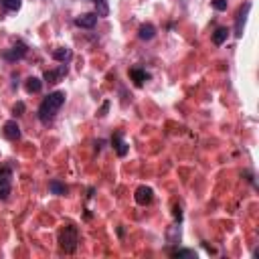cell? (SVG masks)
<instances>
[{
	"mask_svg": "<svg viewBox=\"0 0 259 259\" xmlns=\"http://www.w3.org/2000/svg\"><path fill=\"white\" fill-rule=\"evenodd\" d=\"M211 6H213L215 10H219V12H223V10H227L229 2H227V0H211Z\"/></svg>",
	"mask_w": 259,
	"mask_h": 259,
	"instance_id": "ffe728a7",
	"label": "cell"
},
{
	"mask_svg": "<svg viewBox=\"0 0 259 259\" xmlns=\"http://www.w3.org/2000/svg\"><path fill=\"white\" fill-rule=\"evenodd\" d=\"M2 134H4V138H6V140L17 142V140L20 138V128H19V124H17L15 120H10V121H6V124H4Z\"/></svg>",
	"mask_w": 259,
	"mask_h": 259,
	"instance_id": "30bf717a",
	"label": "cell"
},
{
	"mask_svg": "<svg viewBox=\"0 0 259 259\" xmlns=\"http://www.w3.org/2000/svg\"><path fill=\"white\" fill-rule=\"evenodd\" d=\"M65 75H67V65L61 63L57 69H49V71L45 73V81H47V83H59V81H61Z\"/></svg>",
	"mask_w": 259,
	"mask_h": 259,
	"instance_id": "9c48e42d",
	"label": "cell"
},
{
	"mask_svg": "<svg viewBox=\"0 0 259 259\" xmlns=\"http://www.w3.org/2000/svg\"><path fill=\"white\" fill-rule=\"evenodd\" d=\"M26 55V45H22V43H19V45H15L12 49H6L4 53H2V57L6 59V61H19V59H22Z\"/></svg>",
	"mask_w": 259,
	"mask_h": 259,
	"instance_id": "52a82bcc",
	"label": "cell"
},
{
	"mask_svg": "<svg viewBox=\"0 0 259 259\" xmlns=\"http://www.w3.org/2000/svg\"><path fill=\"white\" fill-rule=\"evenodd\" d=\"M49 190L53 195H67V190H69V188H67L63 182H59V180H51L49 182Z\"/></svg>",
	"mask_w": 259,
	"mask_h": 259,
	"instance_id": "e0dca14e",
	"label": "cell"
},
{
	"mask_svg": "<svg viewBox=\"0 0 259 259\" xmlns=\"http://www.w3.org/2000/svg\"><path fill=\"white\" fill-rule=\"evenodd\" d=\"M53 55V59L55 61H59V63H69L71 61V57H73V53H71V49H67V47H59V49H55L51 53Z\"/></svg>",
	"mask_w": 259,
	"mask_h": 259,
	"instance_id": "7c38bea8",
	"label": "cell"
},
{
	"mask_svg": "<svg viewBox=\"0 0 259 259\" xmlns=\"http://www.w3.org/2000/svg\"><path fill=\"white\" fill-rule=\"evenodd\" d=\"M95 24H98V12H85L75 19V26L79 29H93Z\"/></svg>",
	"mask_w": 259,
	"mask_h": 259,
	"instance_id": "8992f818",
	"label": "cell"
},
{
	"mask_svg": "<svg viewBox=\"0 0 259 259\" xmlns=\"http://www.w3.org/2000/svg\"><path fill=\"white\" fill-rule=\"evenodd\" d=\"M59 247L65 253H75L77 249V243H79V233H77V227L73 225H65L59 231Z\"/></svg>",
	"mask_w": 259,
	"mask_h": 259,
	"instance_id": "7a4b0ae2",
	"label": "cell"
},
{
	"mask_svg": "<svg viewBox=\"0 0 259 259\" xmlns=\"http://www.w3.org/2000/svg\"><path fill=\"white\" fill-rule=\"evenodd\" d=\"M65 103V93L63 91H53L49 93L47 98L40 101L39 105V120L43 121V124H49V121H53V118L57 116V112L63 107Z\"/></svg>",
	"mask_w": 259,
	"mask_h": 259,
	"instance_id": "6da1fadb",
	"label": "cell"
},
{
	"mask_svg": "<svg viewBox=\"0 0 259 259\" xmlns=\"http://www.w3.org/2000/svg\"><path fill=\"white\" fill-rule=\"evenodd\" d=\"M2 6L10 12H17L22 6V0H2Z\"/></svg>",
	"mask_w": 259,
	"mask_h": 259,
	"instance_id": "d6986e66",
	"label": "cell"
},
{
	"mask_svg": "<svg viewBox=\"0 0 259 259\" xmlns=\"http://www.w3.org/2000/svg\"><path fill=\"white\" fill-rule=\"evenodd\" d=\"M134 199H136V202H138L140 207H146V204H150L152 199H154L152 188H150V186H138V188H136V193H134Z\"/></svg>",
	"mask_w": 259,
	"mask_h": 259,
	"instance_id": "5b68a950",
	"label": "cell"
},
{
	"mask_svg": "<svg viewBox=\"0 0 259 259\" xmlns=\"http://www.w3.org/2000/svg\"><path fill=\"white\" fill-rule=\"evenodd\" d=\"M154 35H156V29H154L152 24H142V26H140V31H138V37H140L142 40L154 39Z\"/></svg>",
	"mask_w": 259,
	"mask_h": 259,
	"instance_id": "2e32d148",
	"label": "cell"
},
{
	"mask_svg": "<svg viewBox=\"0 0 259 259\" xmlns=\"http://www.w3.org/2000/svg\"><path fill=\"white\" fill-rule=\"evenodd\" d=\"M249 10H251V4L247 2L245 6H241V8H239V12H237V20H235V37H237V39H241V37H243V31H245V20H247Z\"/></svg>",
	"mask_w": 259,
	"mask_h": 259,
	"instance_id": "277c9868",
	"label": "cell"
},
{
	"mask_svg": "<svg viewBox=\"0 0 259 259\" xmlns=\"http://www.w3.org/2000/svg\"><path fill=\"white\" fill-rule=\"evenodd\" d=\"M12 186V170L8 166H0V200H6Z\"/></svg>",
	"mask_w": 259,
	"mask_h": 259,
	"instance_id": "3957f363",
	"label": "cell"
},
{
	"mask_svg": "<svg viewBox=\"0 0 259 259\" xmlns=\"http://www.w3.org/2000/svg\"><path fill=\"white\" fill-rule=\"evenodd\" d=\"M107 107H110V103H103V107H101V114H100V116H105V112H107Z\"/></svg>",
	"mask_w": 259,
	"mask_h": 259,
	"instance_id": "cb8c5ba5",
	"label": "cell"
},
{
	"mask_svg": "<svg viewBox=\"0 0 259 259\" xmlns=\"http://www.w3.org/2000/svg\"><path fill=\"white\" fill-rule=\"evenodd\" d=\"M24 89L29 93H39L40 89H43V81H40L39 77H29L24 83Z\"/></svg>",
	"mask_w": 259,
	"mask_h": 259,
	"instance_id": "5bb4252c",
	"label": "cell"
},
{
	"mask_svg": "<svg viewBox=\"0 0 259 259\" xmlns=\"http://www.w3.org/2000/svg\"><path fill=\"white\" fill-rule=\"evenodd\" d=\"M180 239H182L180 225H172V227L166 231V241H168V245H179Z\"/></svg>",
	"mask_w": 259,
	"mask_h": 259,
	"instance_id": "4fadbf2b",
	"label": "cell"
},
{
	"mask_svg": "<svg viewBox=\"0 0 259 259\" xmlns=\"http://www.w3.org/2000/svg\"><path fill=\"white\" fill-rule=\"evenodd\" d=\"M130 79L134 81L136 87H142L150 79V73L146 69H142V67H132V69H130Z\"/></svg>",
	"mask_w": 259,
	"mask_h": 259,
	"instance_id": "ba28073f",
	"label": "cell"
},
{
	"mask_svg": "<svg viewBox=\"0 0 259 259\" xmlns=\"http://www.w3.org/2000/svg\"><path fill=\"white\" fill-rule=\"evenodd\" d=\"M98 8V17H107L110 15V6H107V0H91Z\"/></svg>",
	"mask_w": 259,
	"mask_h": 259,
	"instance_id": "ac0fdd59",
	"label": "cell"
},
{
	"mask_svg": "<svg viewBox=\"0 0 259 259\" xmlns=\"http://www.w3.org/2000/svg\"><path fill=\"white\" fill-rule=\"evenodd\" d=\"M172 255L174 257H197V253L193 249H176V251H172Z\"/></svg>",
	"mask_w": 259,
	"mask_h": 259,
	"instance_id": "44dd1931",
	"label": "cell"
},
{
	"mask_svg": "<svg viewBox=\"0 0 259 259\" xmlns=\"http://www.w3.org/2000/svg\"><path fill=\"white\" fill-rule=\"evenodd\" d=\"M22 112H24V103L22 101H19L15 107H12V114H15V116H22Z\"/></svg>",
	"mask_w": 259,
	"mask_h": 259,
	"instance_id": "7402d4cb",
	"label": "cell"
},
{
	"mask_svg": "<svg viewBox=\"0 0 259 259\" xmlns=\"http://www.w3.org/2000/svg\"><path fill=\"white\" fill-rule=\"evenodd\" d=\"M174 217H176V221L180 223V219H182V213H180V207H174Z\"/></svg>",
	"mask_w": 259,
	"mask_h": 259,
	"instance_id": "603a6c76",
	"label": "cell"
},
{
	"mask_svg": "<svg viewBox=\"0 0 259 259\" xmlns=\"http://www.w3.org/2000/svg\"><path fill=\"white\" fill-rule=\"evenodd\" d=\"M112 146H114V150L118 152V156H126L128 154V144L124 142V134H121V132H116L114 134Z\"/></svg>",
	"mask_w": 259,
	"mask_h": 259,
	"instance_id": "8fae6325",
	"label": "cell"
},
{
	"mask_svg": "<svg viewBox=\"0 0 259 259\" xmlns=\"http://www.w3.org/2000/svg\"><path fill=\"white\" fill-rule=\"evenodd\" d=\"M227 39H229V29H225V26H221V29H217V31L213 33V43H215L217 47H221Z\"/></svg>",
	"mask_w": 259,
	"mask_h": 259,
	"instance_id": "9a60e30c",
	"label": "cell"
}]
</instances>
